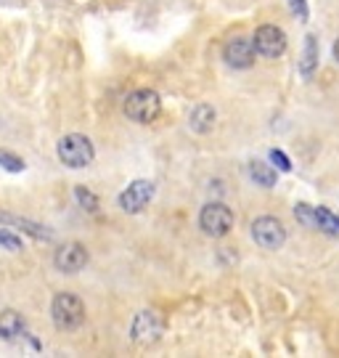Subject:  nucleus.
Returning <instances> with one entry per match:
<instances>
[{"mask_svg":"<svg viewBox=\"0 0 339 358\" xmlns=\"http://www.w3.org/2000/svg\"><path fill=\"white\" fill-rule=\"evenodd\" d=\"M252 43H254L257 56H263V59H278V56H284V51H287V35L276 24L257 27L254 35H252Z\"/></svg>","mask_w":339,"mask_h":358,"instance_id":"nucleus-7","label":"nucleus"},{"mask_svg":"<svg viewBox=\"0 0 339 358\" xmlns=\"http://www.w3.org/2000/svg\"><path fill=\"white\" fill-rule=\"evenodd\" d=\"M287 3H289L291 13H294V16H300L302 22H308V19H310V8H308V3H305V0H287Z\"/></svg>","mask_w":339,"mask_h":358,"instance_id":"nucleus-21","label":"nucleus"},{"mask_svg":"<svg viewBox=\"0 0 339 358\" xmlns=\"http://www.w3.org/2000/svg\"><path fill=\"white\" fill-rule=\"evenodd\" d=\"M268 157H271V162H273V165H276L281 173H289V170H291L289 157L281 152V149H271V154H268Z\"/></svg>","mask_w":339,"mask_h":358,"instance_id":"nucleus-20","label":"nucleus"},{"mask_svg":"<svg viewBox=\"0 0 339 358\" xmlns=\"http://www.w3.org/2000/svg\"><path fill=\"white\" fill-rule=\"evenodd\" d=\"M56 157L62 159L66 167L72 170H82V167L93 165L96 159V149L88 136H80V133H69L64 136L62 141L56 143Z\"/></svg>","mask_w":339,"mask_h":358,"instance_id":"nucleus-1","label":"nucleus"},{"mask_svg":"<svg viewBox=\"0 0 339 358\" xmlns=\"http://www.w3.org/2000/svg\"><path fill=\"white\" fill-rule=\"evenodd\" d=\"M252 239H254L257 247H263L268 252H276L287 242V229H284V223L278 217L263 215L252 223Z\"/></svg>","mask_w":339,"mask_h":358,"instance_id":"nucleus-6","label":"nucleus"},{"mask_svg":"<svg viewBox=\"0 0 339 358\" xmlns=\"http://www.w3.org/2000/svg\"><path fill=\"white\" fill-rule=\"evenodd\" d=\"M250 176H252V180H254L257 186H263V189H273V186H276V170L271 165H265V162H252Z\"/></svg>","mask_w":339,"mask_h":358,"instance_id":"nucleus-15","label":"nucleus"},{"mask_svg":"<svg viewBox=\"0 0 339 358\" xmlns=\"http://www.w3.org/2000/svg\"><path fill=\"white\" fill-rule=\"evenodd\" d=\"M0 167L6 170V173H24V159L22 157H16V154L6 152V149H0Z\"/></svg>","mask_w":339,"mask_h":358,"instance_id":"nucleus-16","label":"nucleus"},{"mask_svg":"<svg viewBox=\"0 0 339 358\" xmlns=\"http://www.w3.org/2000/svg\"><path fill=\"white\" fill-rule=\"evenodd\" d=\"M0 337H6V340L27 337V324L16 310H3L0 313Z\"/></svg>","mask_w":339,"mask_h":358,"instance_id":"nucleus-14","label":"nucleus"},{"mask_svg":"<svg viewBox=\"0 0 339 358\" xmlns=\"http://www.w3.org/2000/svg\"><path fill=\"white\" fill-rule=\"evenodd\" d=\"M0 223L16 226V229H22L24 234H29V236H35L38 242H53V239H56V234H53L48 226H40V223L29 220V217H19V215H11V213H0Z\"/></svg>","mask_w":339,"mask_h":358,"instance_id":"nucleus-11","label":"nucleus"},{"mask_svg":"<svg viewBox=\"0 0 339 358\" xmlns=\"http://www.w3.org/2000/svg\"><path fill=\"white\" fill-rule=\"evenodd\" d=\"M154 192H157V186H154L151 180H146V178L133 180L125 192L120 194V207H122V213L138 215L143 207H149V202L154 199Z\"/></svg>","mask_w":339,"mask_h":358,"instance_id":"nucleus-8","label":"nucleus"},{"mask_svg":"<svg viewBox=\"0 0 339 358\" xmlns=\"http://www.w3.org/2000/svg\"><path fill=\"white\" fill-rule=\"evenodd\" d=\"M233 213H231V207L223 205V202H210V205L201 207L199 213V229L207 234V236H212V239H223L226 234H231L233 229Z\"/></svg>","mask_w":339,"mask_h":358,"instance_id":"nucleus-5","label":"nucleus"},{"mask_svg":"<svg viewBox=\"0 0 339 358\" xmlns=\"http://www.w3.org/2000/svg\"><path fill=\"white\" fill-rule=\"evenodd\" d=\"M53 266L62 271V273H77V271H82L88 266V250L77 242L64 244V247L56 250V255H53Z\"/></svg>","mask_w":339,"mask_h":358,"instance_id":"nucleus-10","label":"nucleus"},{"mask_svg":"<svg viewBox=\"0 0 339 358\" xmlns=\"http://www.w3.org/2000/svg\"><path fill=\"white\" fill-rule=\"evenodd\" d=\"M318 56H321V48H318V38L315 35H305V45H302V56H300V75L308 80V77L315 75L318 69Z\"/></svg>","mask_w":339,"mask_h":358,"instance_id":"nucleus-13","label":"nucleus"},{"mask_svg":"<svg viewBox=\"0 0 339 358\" xmlns=\"http://www.w3.org/2000/svg\"><path fill=\"white\" fill-rule=\"evenodd\" d=\"M164 332V316L157 308H143L136 313V319L130 324V340L138 348H149L159 343Z\"/></svg>","mask_w":339,"mask_h":358,"instance_id":"nucleus-4","label":"nucleus"},{"mask_svg":"<svg viewBox=\"0 0 339 358\" xmlns=\"http://www.w3.org/2000/svg\"><path fill=\"white\" fill-rule=\"evenodd\" d=\"M294 217L300 220L305 229H313L315 231V210L310 205H305V202H300V205L294 207Z\"/></svg>","mask_w":339,"mask_h":358,"instance_id":"nucleus-19","label":"nucleus"},{"mask_svg":"<svg viewBox=\"0 0 339 358\" xmlns=\"http://www.w3.org/2000/svg\"><path fill=\"white\" fill-rule=\"evenodd\" d=\"M50 319L62 332L77 329L85 321V303L72 292H59L50 303Z\"/></svg>","mask_w":339,"mask_h":358,"instance_id":"nucleus-2","label":"nucleus"},{"mask_svg":"<svg viewBox=\"0 0 339 358\" xmlns=\"http://www.w3.org/2000/svg\"><path fill=\"white\" fill-rule=\"evenodd\" d=\"M331 51H334V59L339 62V38H337V43H334V48H331Z\"/></svg>","mask_w":339,"mask_h":358,"instance_id":"nucleus-22","label":"nucleus"},{"mask_svg":"<svg viewBox=\"0 0 339 358\" xmlns=\"http://www.w3.org/2000/svg\"><path fill=\"white\" fill-rule=\"evenodd\" d=\"M0 250H8V252H19V250H24L22 236H16V234L8 231V229H0Z\"/></svg>","mask_w":339,"mask_h":358,"instance_id":"nucleus-18","label":"nucleus"},{"mask_svg":"<svg viewBox=\"0 0 339 358\" xmlns=\"http://www.w3.org/2000/svg\"><path fill=\"white\" fill-rule=\"evenodd\" d=\"M75 199L82 207H85L88 213H99V196H96L93 192H88L85 186H77V189H75Z\"/></svg>","mask_w":339,"mask_h":358,"instance_id":"nucleus-17","label":"nucleus"},{"mask_svg":"<svg viewBox=\"0 0 339 358\" xmlns=\"http://www.w3.org/2000/svg\"><path fill=\"white\" fill-rule=\"evenodd\" d=\"M159 112H162V99H159L157 90L138 88L125 99V115L130 117L133 122H138V125L154 122V120L159 117Z\"/></svg>","mask_w":339,"mask_h":358,"instance_id":"nucleus-3","label":"nucleus"},{"mask_svg":"<svg viewBox=\"0 0 339 358\" xmlns=\"http://www.w3.org/2000/svg\"><path fill=\"white\" fill-rule=\"evenodd\" d=\"M215 120H217V112L210 103H196L189 115V128L199 136H207L215 128Z\"/></svg>","mask_w":339,"mask_h":358,"instance_id":"nucleus-12","label":"nucleus"},{"mask_svg":"<svg viewBox=\"0 0 339 358\" xmlns=\"http://www.w3.org/2000/svg\"><path fill=\"white\" fill-rule=\"evenodd\" d=\"M254 56H257L254 43H252V38H247V35H236V38H231L226 45H223V59H226V64L233 66V69H250V66L254 64Z\"/></svg>","mask_w":339,"mask_h":358,"instance_id":"nucleus-9","label":"nucleus"}]
</instances>
